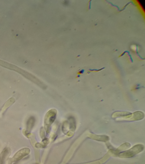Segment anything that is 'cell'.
Listing matches in <instances>:
<instances>
[{
	"mask_svg": "<svg viewBox=\"0 0 145 164\" xmlns=\"http://www.w3.org/2000/svg\"><path fill=\"white\" fill-rule=\"evenodd\" d=\"M29 152H30V150L28 148H24V149H22L17 152V154L12 159L13 161L20 160L21 159L23 158V157L28 155Z\"/></svg>",
	"mask_w": 145,
	"mask_h": 164,
	"instance_id": "6da1fadb",
	"label": "cell"
},
{
	"mask_svg": "<svg viewBox=\"0 0 145 164\" xmlns=\"http://www.w3.org/2000/svg\"><path fill=\"white\" fill-rule=\"evenodd\" d=\"M8 153V149H4V150H3V151L0 156V164H3V161H4Z\"/></svg>",
	"mask_w": 145,
	"mask_h": 164,
	"instance_id": "7a4b0ae2",
	"label": "cell"
}]
</instances>
